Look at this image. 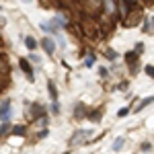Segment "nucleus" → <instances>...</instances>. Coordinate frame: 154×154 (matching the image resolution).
<instances>
[{
	"instance_id": "1",
	"label": "nucleus",
	"mask_w": 154,
	"mask_h": 154,
	"mask_svg": "<svg viewBox=\"0 0 154 154\" xmlns=\"http://www.w3.org/2000/svg\"><path fill=\"white\" fill-rule=\"evenodd\" d=\"M140 19H142V11L136 8V6H130V12L125 14L123 25H125V27H136V25L140 23Z\"/></svg>"
},
{
	"instance_id": "2",
	"label": "nucleus",
	"mask_w": 154,
	"mask_h": 154,
	"mask_svg": "<svg viewBox=\"0 0 154 154\" xmlns=\"http://www.w3.org/2000/svg\"><path fill=\"white\" fill-rule=\"evenodd\" d=\"M80 27H82V31H84L86 37H97V33H99L97 21H93V19H82V21H80Z\"/></svg>"
},
{
	"instance_id": "3",
	"label": "nucleus",
	"mask_w": 154,
	"mask_h": 154,
	"mask_svg": "<svg viewBox=\"0 0 154 154\" xmlns=\"http://www.w3.org/2000/svg\"><path fill=\"white\" fill-rule=\"evenodd\" d=\"M91 134L93 131H88V130H78V131H74V136L70 138V146H78V144H84L88 138H91Z\"/></svg>"
},
{
	"instance_id": "4",
	"label": "nucleus",
	"mask_w": 154,
	"mask_h": 154,
	"mask_svg": "<svg viewBox=\"0 0 154 154\" xmlns=\"http://www.w3.org/2000/svg\"><path fill=\"white\" fill-rule=\"evenodd\" d=\"M19 66H21V70L25 72V76H27V78H29V80L33 82V80H35V74H33V66L29 64V60L21 58V60H19Z\"/></svg>"
},
{
	"instance_id": "5",
	"label": "nucleus",
	"mask_w": 154,
	"mask_h": 154,
	"mask_svg": "<svg viewBox=\"0 0 154 154\" xmlns=\"http://www.w3.org/2000/svg\"><path fill=\"white\" fill-rule=\"evenodd\" d=\"M11 119V101L6 99V101H2L0 103V121L2 123H6Z\"/></svg>"
},
{
	"instance_id": "6",
	"label": "nucleus",
	"mask_w": 154,
	"mask_h": 154,
	"mask_svg": "<svg viewBox=\"0 0 154 154\" xmlns=\"http://www.w3.org/2000/svg\"><path fill=\"white\" fill-rule=\"evenodd\" d=\"M41 48H43V51H48V56H51L54 54V49H56V43H54V39L51 37H43L41 39Z\"/></svg>"
},
{
	"instance_id": "7",
	"label": "nucleus",
	"mask_w": 154,
	"mask_h": 154,
	"mask_svg": "<svg viewBox=\"0 0 154 154\" xmlns=\"http://www.w3.org/2000/svg\"><path fill=\"white\" fill-rule=\"evenodd\" d=\"M74 117L76 119H84L86 117V107L84 105H76L74 107Z\"/></svg>"
},
{
	"instance_id": "8",
	"label": "nucleus",
	"mask_w": 154,
	"mask_h": 154,
	"mask_svg": "<svg viewBox=\"0 0 154 154\" xmlns=\"http://www.w3.org/2000/svg\"><path fill=\"white\" fill-rule=\"evenodd\" d=\"M48 88H49V95H51V101L58 103V91H56V86H54L51 80H48Z\"/></svg>"
},
{
	"instance_id": "9",
	"label": "nucleus",
	"mask_w": 154,
	"mask_h": 154,
	"mask_svg": "<svg viewBox=\"0 0 154 154\" xmlns=\"http://www.w3.org/2000/svg\"><path fill=\"white\" fill-rule=\"evenodd\" d=\"M25 45H27V49H29V51H35L37 41L33 39V37H25Z\"/></svg>"
},
{
	"instance_id": "10",
	"label": "nucleus",
	"mask_w": 154,
	"mask_h": 154,
	"mask_svg": "<svg viewBox=\"0 0 154 154\" xmlns=\"http://www.w3.org/2000/svg\"><path fill=\"white\" fill-rule=\"evenodd\" d=\"M11 131L14 134V136H25L27 128H25V125H14V128H11Z\"/></svg>"
},
{
	"instance_id": "11",
	"label": "nucleus",
	"mask_w": 154,
	"mask_h": 154,
	"mask_svg": "<svg viewBox=\"0 0 154 154\" xmlns=\"http://www.w3.org/2000/svg\"><path fill=\"white\" fill-rule=\"evenodd\" d=\"M123 144H125V138H117V140L113 142V152L121 150V148H123Z\"/></svg>"
},
{
	"instance_id": "12",
	"label": "nucleus",
	"mask_w": 154,
	"mask_h": 154,
	"mask_svg": "<svg viewBox=\"0 0 154 154\" xmlns=\"http://www.w3.org/2000/svg\"><path fill=\"white\" fill-rule=\"evenodd\" d=\"M86 117L91 119V121H97V123H99V121H101V111H93V113H88Z\"/></svg>"
},
{
	"instance_id": "13",
	"label": "nucleus",
	"mask_w": 154,
	"mask_h": 154,
	"mask_svg": "<svg viewBox=\"0 0 154 154\" xmlns=\"http://www.w3.org/2000/svg\"><path fill=\"white\" fill-rule=\"evenodd\" d=\"M144 31H146L148 35H152V19H150V17H148L146 23H144Z\"/></svg>"
},
{
	"instance_id": "14",
	"label": "nucleus",
	"mask_w": 154,
	"mask_h": 154,
	"mask_svg": "<svg viewBox=\"0 0 154 154\" xmlns=\"http://www.w3.org/2000/svg\"><path fill=\"white\" fill-rule=\"evenodd\" d=\"M6 131H11V123H8V121L0 125V136H6Z\"/></svg>"
},
{
	"instance_id": "15",
	"label": "nucleus",
	"mask_w": 154,
	"mask_h": 154,
	"mask_svg": "<svg viewBox=\"0 0 154 154\" xmlns=\"http://www.w3.org/2000/svg\"><path fill=\"white\" fill-rule=\"evenodd\" d=\"M150 103H152V97H148V99H144L142 103H140V107H138L136 111H140V109H144V107H148V105H150Z\"/></svg>"
},
{
	"instance_id": "16",
	"label": "nucleus",
	"mask_w": 154,
	"mask_h": 154,
	"mask_svg": "<svg viewBox=\"0 0 154 154\" xmlns=\"http://www.w3.org/2000/svg\"><path fill=\"white\" fill-rule=\"evenodd\" d=\"M105 56H107L109 60H115V58H117V54H115L113 49H105Z\"/></svg>"
},
{
	"instance_id": "17",
	"label": "nucleus",
	"mask_w": 154,
	"mask_h": 154,
	"mask_svg": "<svg viewBox=\"0 0 154 154\" xmlns=\"http://www.w3.org/2000/svg\"><path fill=\"white\" fill-rule=\"evenodd\" d=\"M128 113H130V107H123V109L117 111V117H123V115H128Z\"/></svg>"
},
{
	"instance_id": "18",
	"label": "nucleus",
	"mask_w": 154,
	"mask_h": 154,
	"mask_svg": "<svg viewBox=\"0 0 154 154\" xmlns=\"http://www.w3.org/2000/svg\"><path fill=\"white\" fill-rule=\"evenodd\" d=\"M150 148H152V144H150V142H144L142 144V150H144V152H150Z\"/></svg>"
},
{
	"instance_id": "19",
	"label": "nucleus",
	"mask_w": 154,
	"mask_h": 154,
	"mask_svg": "<svg viewBox=\"0 0 154 154\" xmlns=\"http://www.w3.org/2000/svg\"><path fill=\"white\" fill-rule=\"evenodd\" d=\"M6 68H8V66H6V62L0 58V72H6Z\"/></svg>"
},
{
	"instance_id": "20",
	"label": "nucleus",
	"mask_w": 154,
	"mask_h": 154,
	"mask_svg": "<svg viewBox=\"0 0 154 154\" xmlns=\"http://www.w3.org/2000/svg\"><path fill=\"white\" fill-rule=\"evenodd\" d=\"M146 74H148V76H152V74H154V70H152V64H148V66H146Z\"/></svg>"
},
{
	"instance_id": "21",
	"label": "nucleus",
	"mask_w": 154,
	"mask_h": 154,
	"mask_svg": "<svg viewBox=\"0 0 154 154\" xmlns=\"http://www.w3.org/2000/svg\"><path fill=\"white\" fill-rule=\"evenodd\" d=\"M93 62H95V58H93V56H88V58H86V62H84V64H86V66H93Z\"/></svg>"
}]
</instances>
